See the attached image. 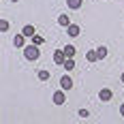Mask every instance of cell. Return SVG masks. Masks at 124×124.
Returning <instances> with one entry per match:
<instances>
[{
    "label": "cell",
    "mask_w": 124,
    "mask_h": 124,
    "mask_svg": "<svg viewBox=\"0 0 124 124\" xmlns=\"http://www.w3.org/2000/svg\"><path fill=\"white\" fill-rule=\"evenodd\" d=\"M75 51H77V49H75L73 45H66V47H64V54H66V58H73Z\"/></svg>",
    "instance_id": "cell-13"
},
{
    "label": "cell",
    "mask_w": 124,
    "mask_h": 124,
    "mask_svg": "<svg viewBox=\"0 0 124 124\" xmlns=\"http://www.w3.org/2000/svg\"><path fill=\"white\" fill-rule=\"evenodd\" d=\"M96 51H99V58H101V60H103V58H107V47H103V45H101Z\"/></svg>",
    "instance_id": "cell-15"
},
{
    "label": "cell",
    "mask_w": 124,
    "mask_h": 124,
    "mask_svg": "<svg viewBox=\"0 0 124 124\" xmlns=\"http://www.w3.org/2000/svg\"><path fill=\"white\" fill-rule=\"evenodd\" d=\"M79 116H81V118H88V116H90V111H88V109H79Z\"/></svg>",
    "instance_id": "cell-18"
},
{
    "label": "cell",
    "mask_w": 124,
    "mask_h": 124,
    "mask_svg": "<svg viewBox=\"0 0 124 124\" xmlns=\"http://www.w3.org/2000/svg\"><path fill=\"white\" fill-rule=\"evenodd\" d=\"M24 43H26L24 34H15V39H13V45H15V47H26Z\"/></svg>",
    "instance_id": "cell-9"
},
{
    "label": "cell",
    "mask_w": 124,
    "mask_h": 124,
    "mask_svg": "<svg viewBox=\"0 0 124 124\" xmlns=\"http://www.w3.org/2000/svg\"><path fill=\"white\" fill-rule=\"evenodd\" d=\"M86 60H88V62H96V60H101V58H99V51H96V49L88 51V54H86Z\"/></svg>",
    "instance_id": "cell-10"
},
{
    "label": "cell",
    "mask_w": 124,
    "mask_h": 124,
    "mask_svg": "<svg viewBox=\"0 0 124 124\" xmlns=\"http://www.w3.org/2000/svg\"><path fill=\"white\" fill-rule=\"evenodd\" d=\"M79 32H81V28H79V26L77 24H71L69 26V28H66V34H69V37H79Z\"/></svg>",
    "instance_id": "cell-6"
},
{
    "label": "cell",
    "mask_w": 124,
    "mask_h": 124,
    "mask_svg": "<svg viewBox=\"0 0 124 124\" xmlns=\"http://www.w3.org/2000/svg\"><path fill=\"white\" fill-rule=\"evenodd\" d=\"M54 62H56V64H64V62H66V54H64V49L54 51Z\"/></svg>",
    "instance_id": "cell-4"
},
{
    "label": "cell",
    "mask_w": 124,
    "mask_h": 124,
    "mask_svg": "<svg viewBox=\"0 0 124 124\" xmlns=\"http://www.w3.org/2000/svg\"><path fill=\"white\" fill-rule=\"evenodd\" d=\"M60 88H62V90H64V92H69V90L73 88V79H71L69 75H64V77H62V79H60Z\"/></svg>",
    "instance_id": "cell-3"
},
{
    "label": "cell",
    "mask_w": 124,
    "mask_h": 124,
    "mask_svg": "<svg viewBox=\"0 0 124 124\" xmlns=\"http://www.w3.org/2000/svg\"><path fill=\"white\" fill-rule=\"evenodd\" d=\"M111 96H113V92L109 90V88H103V90L99 92V99L103 101V103H107V101H111Z\"/></svg>",
    "instance_id": "cell-5"
},
{
    "label": "cell",
    "mask_w": 124,
    "mask_h": 124,
    "mask_svg": "<svg viewBox=\"0 0 124 124\" xmlns=\"http://www.w3.org/2000/svg\"><path fill=\"white\" fill-rule=\"evenodd\" d=\"M39 79H41V81H47V79H49V71H45V69L39 71Z\"/></svg>",
    "instance_id": "cell-14"
},
{
    "label": "cell",
    "mask_w": 124,
    "mask_h": 124,
    "mask_svg": "<svg viewBox=\"0 0 124 124\" xmlns=\"http://www.w3.org/2000/svg\"><path fill=\"white\" fill-rule=\"evenodd\" d=\"M54 105H64V103H66V94H64V90H56V92H54Z\"/></svg>",
    "instance_id": "cell-2"
},
{
    "label": "cell",
    "mask_w": 124,
    "mask_h": 124,
    "mask_svg": "<svg viewBox=\"0 0 124 124\" xmlns=\"http://www.w3.org/2000/svg\"><path fill=\"white\" fill-rule=\"evenodd\" d=\"M0 30H2V32L9 30V22H7V19H0Z\"/></svg>",
    "instance_id": "cell-16"
},
{
    "label": "cell",
    "mask_w": 124,
    "mask_h": 124,
    "mask_svg": "<svg viewBox=\"0 0 124 124\" xmlns=\"http://www.w3.org/2000/svg\"><path fill=\"white\" fill-rule=\"evenodd\" d=\"M58 24H60L62 28H69V26H71V17H69L66 13H62V15H58Z\"/></svg>",
    "instance_id": "cell-7"
},
{
    "label": "cell",
    "mask_w": 124,
    "mask_h": 124,
    "mask_svg": "<svg viewBox=\"0 0 124 124\" xmlns=\"http://www.w3.org/2000/svg\"><path fill=\"white\" fill-rule=\"evenodd\" d=\"M62 66H64L66 71H73V69H75V60H73V58H66V62H64Z\"/></svg>",
    "instance_id": "cell-12"
},
{
    "label": "cell",
    "mask_w": 124,
    "mask_h": 124,
    "mask_svg": "<svg viewBox=\"0 0 124 124\" xmlns=\"http://www.w3.org/2000/svg\"><path fill=\"white\" fill-rule=\"evenodd\" d=\"M120 79H122V81H124V73H122V75H120Z\"/></svg>",
    "instance_id": "cell-20"
},
{
    "label": "cell",
    "mask_w": 124,
    "mask_h": 124,
    "mask_svg": "<svg viewBox=\"0 0 124 124\" xmlns=\"http://www.w3.org/2000/svg\"><path fill=\"white\" fill-rule=\"evenodd\" d=\"M11 2H17V0H11Z\"/></svg>",
    "instance_id": "cell-21"
},
{
    "label": "cell",
    "mask_w": 124,
    "mask_h": 124,
    "mask_svg": "<svg viewBox=\"0 0 124 124\" xmlns=\"http://www.w3.org/2000/svg\"><path fill=\"white\" fill-rule=\"evenodd\" d=\"M39 56H41V51H39V45H28V47H24V58L26 60H37Z\"/></svg>",
    "instance_id": "cell-1"
},
{
    "label": "cell",
    "mask_w": 124,
    "mask_h": 124,
    "mask_svg": "<svg viewBox=\"0 0 124 124\" xmlns=\"http://www.w3.org/2000/svg\"><path fill=\"white\" fill-rule=\"evenodd\" d=\"M32 43H34V45H43V37L34 34V37H32Z\"/></svg>",
    "instance_id": "cell-17"
},
{
    "label": "cell",
    "mask_w": 124,
    "mask_h": 124,
    "mask_svg": "<svg viewBox=\"0 0 124 124\" xmlns=\"http://www.w3.org/2000/svg\"><path fill=\"white\" fill-rule=\"evenodd\" d=\"M22 34H24L26 39H32L37 32H34V26H24V30H22Z\"/></svg>",
    "instance_id": "cell-8"
},
{
    "label": "cell",
    "mask_w": 124,
    "mask_h": 124,
    "mask_svg": "<svg viewBox=\"0 0 124 124\" xmlns=\"http://www.w3.org/2000/svg\"><path fill=\"white\" fill-rule=\"evenodd\" d=\"M120 113H122V118H124V105H120Z\"/></svg>",
    "instance_id": "cell-19"
},
{
    "label": "cell",
    "mask_w": 124,
    "mask_h": 124,
    "mask_svg": "<svg viewBox=\"0 0 124 124\" xmlns=\"http://www.w3.org/2000/svg\"><path fill=\"white\" fill-rule=\"evenodd\" d=\"M66 4H69V9H81L84 0H66Z\"/></svg>",
    "instance_id": "cell-11"
}]
</instances>
